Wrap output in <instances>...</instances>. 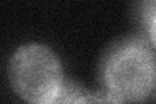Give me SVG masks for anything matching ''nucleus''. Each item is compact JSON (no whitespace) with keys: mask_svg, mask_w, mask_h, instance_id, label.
Returning <instances> with one entry per match:
<instances>
[{"mask_svg":"<svg viewBox=\"0 0 156 104\" xmlns=\"http://www.w3.org/2000/svg\"><path fill=\"white\" fill-rule=\"evenodd\" d=\"M8 78L17 95L27 103H56L64 88L62 68L52 49L43 44L21 46L9 61Z\"/></svg>","mask_w":156,"mask_h":104,"instance_id":"nucleus-2","label":"nucleus"},{"mask_svg":"<svg viewBox=\"0 0 156 104\" xmlns=\"http://www.w3.org/2000/svg\"><path fill=\"white\" fill-rule=\"evenodd\" d=\"M103 102L111 103V99L107 96L105 92L103 94L90 92L86 88H82L74 85V83H65L56 103H103Z\"/></svg>","mask_w":156,"mask_h":104,"instance_id":"nucleus-3","label":"nucleus"},{"mask_svg":"<svg viewBox=\"0 0 156 104\" xmlns=\"http://www.w3.org/2000/svg\"><path fill=\"white\" fill-rule=\"evenodd\" d=\"M146 34H147L151 44L156 48V16L154 17L152 21H151L150 26L147 27V30H146Z\"/></svg>","mask_w":156,"mask_h":104,"instance_id":"nucleus-5","label":"nucleus"},{"mask_svg":"<svg viewBox=\"0 0 156 104\" xmlns=\"http://www.w3.org/2000/svg\"><path fill=\"white\" fill-rule=\"evenodd\" d=\"M136 13H138L140 26L146 31L156 16V0H139L136 5Z\"/></svg>","mask_w":156,"mask_h":104,"instance_id":"nucleus-4","label":"nucleus"},{"mask_svg":"<svg viewBox=\"0 0 156 104\" xmlns=\"http://www.w3.org/2000/svg\"><path fill=\"white\" fill-rule=\"evenodd\" d=\"M101 76L111 103L142 102L156 83L155 56L144 41H126L107 55Z\"/></svg>","mask_w":156,"mask_h":104,"instance_id":"nucleus-1","label":"nucleus"}]
</instances>
